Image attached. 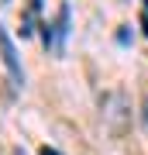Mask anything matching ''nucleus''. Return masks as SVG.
Listing matches in <instances>:
<instances>
[{
    "instance_id": "f03ea898",
    "label": "nucleus",
    "mask_w": 148,
    "mask_h": 155,
    "mask_svg": "<svg viewBox=\"0 0 148 155\" xmlns=\"http://www.w3.org/2000/svg\"><path fill=\"white\" fill-rule=\"evenodd\" d=\"M0 59H4L7 72H11V83H14V86H21V83H24V72H21V62H17L14 41H11V35H7L4 28H0Z\"/></svg>"
},
{
    "instance_id": "7ed1b4c3",
    "label": "nucleus",
    "mask_w": 148,
    "mask_h": 155,
    "mask_svg": "<svg viewBox=\"0 0 148 155\" xmlns=\"http://www.w3.org/2000/svg\"><path fill=\"white\" fill-rule=\"evenodd\" d=\"M41 155H62V152H55V148H48V145H45V148H41Z\"/></svg>"
},
{
    "instance_id": "f257e3e1",
    "label": "nucleus",
    "mask_w": 148,
    "mask_h": 155,
    "mask_svg": "<svg viewBox=\"0 0 148 155\" xmlns=\"http://www.w3.org/2000/svg\"><path fill=\"white\" fill-rule=\"evenodd\" d=\"M104 124L110 127V134L114 138H121V134L127 131V100L124 93H107L104 97Z\"/></svg>"
},
{
    "instance_id": "20e7f679",
    "label": "nucleus",
    "mask_w": 148,
    "mask_h": 155,
    "mask_svg": "<svg viewBox=\"0 0 148 155\" xmlns=\"http://www.w3.org/2000/svg\"><path fill=\"white\" fill-rule=\"evenodd\" d=\"M145 4H148V0H145Z\"/></svg>"
}]
</instances>
